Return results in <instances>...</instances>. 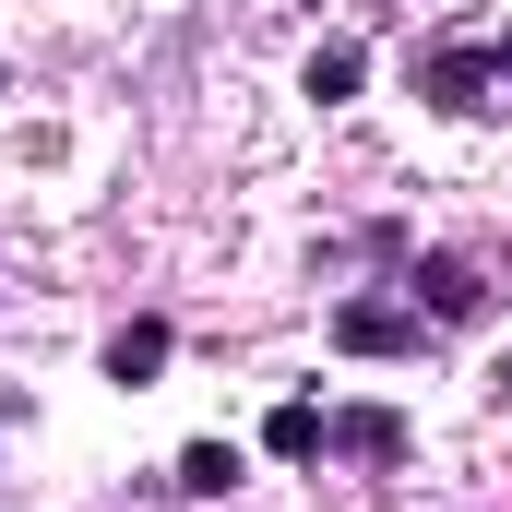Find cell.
Wrapping results in <instances>:
<instances>
[{
    "instance_id": "8992f818",
    "label": "cell",
    "mask_w": 512,
    "mask_h": 512,
    "mask_svg": "<svg viewBox=\"0 0 512 512\" xmlns=\"http://www.w3.org/2000/svg\"><path fill=\"white\" fill-rule=\"evenodd\" d=\"M358 72H370V48H358V36H334V48H310V72H298V96H322V108H346V96H358Z\"/></svg>"
},
{
    "instance_id": "277c9868",
    "label": "cell",
    "mask_w": 512,
    "mask_h": 512,
    "mask_svg": "<svg viewBox=\"0 0 512 512\" xmlns=\"http://www.w3.org/2000/svg\"><path fill=\"white\" fill-rule=\"evenodd\" d=\"M322 453H346V465H405V417H393V405H322Z\"/></svg>"
},
{
    "instance_id": "30bf717a",
    "label": "cell",
    "mask_w": 512,
    "mask_h": 512,
    "mask_svg": "<svg viewBox=\"0 0 512 512\" xmlns=\"http://www.w3.org/2000/svg\"><path fill=\"white\" fill-rule=\"evenodd\" d=\"M501 393H512V358H501Z\"/></svg>"
},
{
    "instance_id": "ba28073f",
    "label": "cell",
    "mask_w": 512,
    "mask_h": 512,
    "mask_svg": "<svg viewBox=\"0 0 512 512\" xmlns=\"http://www.w3.org/2000/svg\"><path fill=\"white\" fill-rule=\"evenodd\" d=\"M179 489H191V501H227V489H239V453H227V441H191V453H179Z\"/></svg>"
},
{
    "instance_id": "8fae6325",
    "label": "cell",
    "mask_w": 512,
    "mask_h": 512,
    "mask_svg": "<svg viewBox=\"0 0 512 512\" xmlns=\"http://www.w3.org/2000/svg\"><path fill=\"white\" fill-rule=\"evenodd\" d=\"M0 84H12V72H0Z\"/></svg>"
},
{
    "instance_id": "3957f363",
    "label": "cell",
    "mask_w": 512,
    "mask_h": 512,
    "mask_svg": "<svg viewBox=\"0 0 512 512\" xmlns=\"http://www.w3.org/2000/svg\"><path fill=\"white\" fill-rule=\"evenodd\" d=\"M429 334H441V322H429L417 298H346V310H334V346H346V358H417Z\"/></svg>"
},
{
    "instance_id": "9c48e42d",
    "label": "cell",
    "mask_w": 512,
    "mask_h": 512,
    "mask_svg": "<svg viewBox=\"0 0 512 512\" xmlns=\"http://www.w3.org/2000/svg\"><path fill=\"white\" fill-rule=\"evenodd\" d=\"M12 417H24V405H12V393H0V441H12Z\"/></svg>"
},
{
    "instance_id": "6da1fadb",
    "label": "cell",
    "mask_w": 512,
    "mask_h": 512,
    "mask_svg": "<svg viewBox=\"0 0 512 512\" xmlns=\"http://www.w3.org/2000/svg\"><path fill=\"white\" fill-rule=\"evenodd\" d=\"M405 84H417V108H441V120H501L512 108V24L501 36H429V48L405 60Z\"/></svg>"
},
{
    "instance_id": "5b68a950",
    "label": "cell",
    "mask_w": 512,
    "mask_h": 512,
    "mask_svg": "<svg viewBox=\"0 0 512 512\" xmlns=\"http://www.w3.org/2000/svg\"><path fill=\"white\" fill-rule=\"evenodd\" d=\"M167 346H179V334H167V322L143 310V322H120V334L96 346V370H108V382H120V393H143V382H155V370H167Z\"/></svg>"
},
{
    "instance_id": "7a4b0ae2",
    "label": "cell",
    "mask_w": 512,
    "mask_h": 512,
    "mask_svg": "<svg viewBox=\"0 0 512 512\" xmlns=\"http://www.w3.org/2000/svg\"><path fill=\"white\" fill-rule=\"evenodd\" d=\"M405 298H417L441 334H465V322H489L501 286H489V262H477V251H405Z\"/></svg>"
},
{
    "instance_id": "52a82bcc",
    "label": "cell",
    "mask_w": 512,
    "mask_h": 512,
    "mask_svg": "<svg viewBox=\"0 0 512 512\" xmlns=\"http://www.w3.org/2000/svg\"><path fill=\"white\" fill-rule=\"evenodd\" d=\"M262 453H286V465H322V405L298 393V405H274L262 417Z\"/></svg>"
}]
</instances>
